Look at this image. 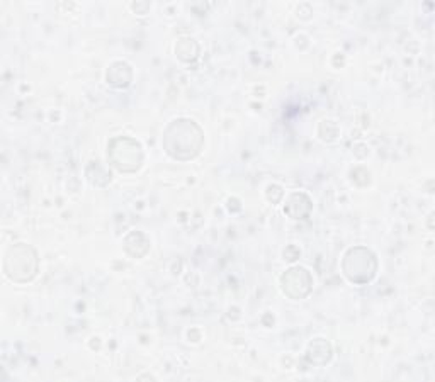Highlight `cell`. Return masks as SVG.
Wrapping results in <instances>:
<instances>
[{"instance_id":"obj_1","label":"cell","mask_w":435,"mask_h":382,"mask_svg":"<svg viewBox=\"0 0 435 382\" xmlns=\"http://www.w3.org/2000/svg\"><path fill=\"white\" fill-rule=\"evenodd\" d=\"M161 146L164 152L177 161L194 160L204 148L203 127L189 118L174 119L164 129Z\"/></svg>"},{"instance_id":"obj_2","label":"cell","mask_w":435,"mask_h":382,"mask_svg":"<svg viewBox=\"0 0 435 382\" xmlns=\"http://www.w3.org/2000/svg\"><path fill=\"white\" fill-rule=\"evenodd\" d=\"M40 272V255L34 246L15 243L3 257V273L15 284H28Z\"/></svg>"},{"instance_id":"obj_3","label":"cell","mask_w":435,"mask_h":382,"mask_svg":"<svg viewBox=\"0 0 435 382\" xmlns=\"http://www.w3.org/2000/svg\"><path fill=\"white\" fill-rule=\"evenodd\" d=\"M377 257L365 246H352L342 258V272L349 282L364 285L374 280L377 273Z\"/></svg>"},{"instance_id":"obj_4","label":"cell","mask_w":435,"mask_h":382,"mask_svg":"<svg viewBox=\"0 0 435 382\" xmlns=\"http://www.w3.org/2000/svg\"><path fill=\"white\" fill-rule=\"evenodd\" d=\"M107 161L121 173H134L143 165V148L129 136H116L107 145Z\"/></svg>"},{"instance_id":"obj_5","label":"cell","mask_w":435,"mask_h":382,"mask_svg":"<svg viewBox=\"0 0 435 382\" xmlns=\"http://www.w3.org/2000/svg\"><path fill=\"white\" fill-rule=\"evenodd\" d=\"M280 291L290 299L299 301L310 296L313 289V277L303 267H291L280 276Z\"/></svg>"},{"instance_id":"obj_6","label":"cell","mask_w":435,"mask_h":382,"mask_svg":"<svg viewBox=\"0 0 435 382\" xmlns=\"http://www.w3.org/2000/svg\"><path fill=\"white\" fill-rule=\"evenodd\" d=\"M311 209H313V202H311L310 196L305 194V192H292L290 198L286 199L284 214L299 221V219H306Z\"/></svg>"},{"instance_id":"obj_7","label":"cell","mask_w":435,"mask_h":382,"mask_svg":"<svg viewBox=\"0 0 435 382\" xmlns=\"http://www.w3.org/2000/svg\"><path fill=\"white\" fill-rule=\"evenodd\" d=\"M106 82L113 88H126L133 82V70L125 61H116L106 72Z\"/></svg>"},{"instance_id":"obj_8","label":"cell","mask_w":435,"mask_h":382,"mask_svg":"<svg viewBox=\"0 0 435 382\" xmlns=\"http://www.w3.org/2000/svg\"><path fill=\"white\" fill-rule=\"evenodd\" d=\"M332 345L325 338H315L306 349V360L313 365H326L332 360Z\"/></svg>"},{"instance_id":"obj_9","label":"cell","mask_w":435,"mask_h":382,"mask_svg":"<svg viewBox=\"0 0 435 382\" xmlns=\"http://www.w3.org/2000/svg\"><path fill=\"white\" fill-rule=\"evenodd\" d=\"M122 248L125 252L133 258H141L148 253L150 250V240L146 238L145 233L141 231H131L122 240Z\"/></svg>"},{"instance_id":"obj_10","label":"cell","mask_w":435,"mask_h":382,"mask_svg":"<svg viewBox=\"0 0 435 382\" xmlns=\"http://www.w3.org/2000/svg\"><path fill=\"white\" fill-rule=\"evenodd\" d=\"M86 175L88 182L95 187H106L111 182L113 175H111V170H107L101 161H90L86 168Z\"/></svg>"},{"instance_id":"obj_11","label":"cell","mask_w":435,"mask_h":382,"mask_svg":"<svg viewBox=\"0 0 435 382\" xmlns=\"http://www.w3.org/2000/svg\"><path fill=\"white\" fill-rule=\"evenodd\" d=\"M175 55L180 61L194 63L199 58V45L192 38H180L175 45Z\"/></svg>"},{"instance_id":"obj_12","label":"cell","mask_w":435,"mask_h":382,"mask_svg":"<svg viewBox=\"0 0 435 382\" xmlns=\"http://www.w3.org/2000/svg\"><path fill=\"white\" fill-rule=\"evenodd\" d=\"M283 198H284L283 187H279V185H269L267 199L271 200L272 204H279L280 200H283Z\"/></svg>"},{"instance_id":"obj_13","label":"cell","mask_w":435,"mask_h":382,"mask_svg":"<svg viewBox=\"0 0 435 382\" xmlns=\"http://www.w3.org/2000/svg\"><path fill=\"white\" fill-rule=\"evenodd\" d=\"M284 258H286L287 262H296L299 258V250L296 248L294 245H290L286 248V252H284Z\"/></svg>"}]
</instances>
